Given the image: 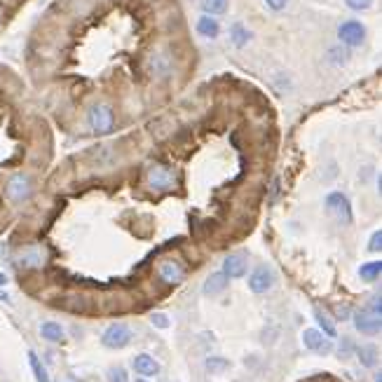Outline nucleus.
I'll use <instances>...</instances> for the list:
<instances>
[{
  "mask_svg": "<svg viewBox=\"0 0 382 382\" xmlns=\"http://www.w3.org/2000/svg\"><path fill=\"white\" fill-rule=\"evenodd\" d=\"M380 270H382V263H380V261L366 263V265H361L359 277H361L364 282H375V280L380 277Z\"/></svg>",
  "mask_w": 382,
  "mask_h": 382,
  "instance_id": "obj_20",
  "label": "nucleus"
},
{
  "mask_svg": "<svg viewBox=\"0 0 382 382\" xmlns=\"http://www.w3.org/2000/svg\"><path fill=\"white\" fill-rule=\"evenodd\" d=\"M45 261V254L40 249H31V251H26V254L22 256V265L24 268H40Z\"/></svg>",
  "mask_w": 382,
  "mask_h": 382,
  "instance_id": "obj_21",
  "label": "nucleus"
},
{
  "mask_svg": "<svg viewBox=\"0 0 382 382\" xmlns=\"http://www.w3.org/2000/svg\"><path fill=\"white\" fill-rule=\"evenodd\" d=\"M338 38L340 43L349 45V47H359L366 40V26L357 22V19H347L338 26Z\"/></svg>",
  "mask_w": 382,
  "mask_h": 382,
  "instance_id": "obj_2",
  "label": "nucleus"
},
{
  "mask_svg": "<svg viewBox=\"0 0 382 382\" xmlns=\"http://www.w3.org/2000/svg\"><path fill=\"white\" fill-rule=\"evenodd\" d=\"M108 380L111 382H127V371L122 366H113L111 371H108Z\"/></svg>",
  "mask_w": 382,
  "mask_h": 382,
  "instance_id": "obj_25",
  "label": "nucleus"
},
{
  "mask_svg": "<svg viewBox=\"0 0 382 382\" xmlns=\"http://www.w3.org/2000/svg\"><path fill=\"white\" fill-rule=\"evenodd\" d=\"M174 183H176V176H174L169 167H162V165L151 167V171H148V185H151L153 190H169Z\"/></svg>",
  "mask_w": 382,
  "mask_h": 382,
  "instance_id": "obj_5",
  "label": "nucleus"
},
{
  "mask_svg": "<svg viewBox=\"0 0 382 382\" xmlns=\"http://www.w3.org/2000/svg\"><path fill=\"white\" fill-rule=\"evenodd\" d=\"M354 323H357V331L366 333V335H378V333H380V328H382L380 316H375V314H371V312H366L364 307L354 312Z\"/></svg>",
  "mask_w": 382,
  "mask_h": 382,
  "instance_id": "obj_9",
  "label": "nucleus"
},
{
  "mask_svg": "<svg viewBox=\"0 0 382 382\" xmlns=\"http://www.w3.org/2000/svg\"><path fill=\"white\" fill-rule=\"evenodd\" d=\"M134 371L139 375H144V378H151V375L160 373V364L151 357V354H139V357L134 359Z\"/></svg>",
  "mask_w": 382,
  "mask_h": 382,
  "instance_id": "obj_13",
  "label": "nucleus"
},
{
  "mask_svg": "<svg viewBox=\"0 0 382 382\" xmlns=\"http://www.w3.org/2000/svg\"><path fill=\"white\" fill-rule=\"evenodd\" d=\"M314 319H316V323H319V326L323 328V331H326L328 338H335V335H338V331H335L333 319H331V316H328L326 312H323L321 307H316V310H314Z\"/></svg>",
  "mask_w": 382,
  "mask_h": 382,
  "instance_id": "obj_18",
  "label": "nucleus"
},
{
  "mask_svg": "<svg viewBox=\"0 0 382 382\" xmlns=\"http://www.w3.org/2000/svg\"><path fill=\"white\" fill-rule=\"evenodd\" d=\"M158 275H160V280L165 282V284H181L183 282V277H185V270H183V265L176 263V261H162L160 263V268H158Z\"/></svg>",
  "mask_w": 382,
  "mask_h": 382,
  "instance_id": "obj_10",
  "label": "nucleus"
},
{
  "mask_svg": "<svg viewBox=\"0 0 382 382\" xmlns=\"http://www.w3.org/2000/svg\"><path fill=\"white\" fill-rule=\"evenodd\" d=\"M151 321H153L158 328H169V316L162 314V312H153V314H151Z\"/></svg>",
  "mask_w": 382,
  "mask_h": 382,
  "instance_id": "obj_28",
  "label": "nucleus"
},
{
  "mask_svg": "<svg viewBox=\"0 0 382 382\" xmlns=\"http://www.w3.org/2000/svg\"><path fill=\"white\" fill-rule=\"evenodd\" d=\"M286 3H289V0H265V5H268L270 10H275V12H280V10L286 8Z\"/></svg>",
  "mask_w": 382,
  "mask_h": 382,
  "instance_id": "obj_30",
  "label": "nucleus"
},
{
  "mask_svg": "<svg viewBox=\"0 0 382 382\" xmlns=\"http://www.w3.org/2000/svg\"><path fill=\"white\" fill-rule=\"evenodd\" d=\"M230 280L225 277V272H211L204 282V296H221L225 289H228Z\"/></svg>",
  "mask_w": 382,
  "mask_h": 382,
  "instance_id": "obj_12",
  "label": "nucleus"
},
{
  "mask_svg": "<svg viewBox=\"0 0 382 382\" xmlns=\"http://www.w3.org/2000/svg\"><path fill=\"white\" fill-rule=\"evenodd\" d=\"M303 342H305V347L314 354H331L333 349L331 340L323 338V333L316 331V328H307V331L303 333Z\"/></svg>",
  "mask_w": 382,
  "mask_h": 382,
  "instance_id": "obj_7",
  "label": "nucleus"
},
{
  "mask_svg": "<svg viewBox=\"0 0 382 382\" xmlns=\"http://www.w3.org/2000/svg\"><path fill=\"white\" fill-rule=\"evenodd\" d=\"M87 120H89V127H92L96 134H108L115 125L113 111L106 106V103H96V106L89 108Z\"/></svg>",
  "mask_w": 382,
  "mask_h": 382,
  "instance_id": "obj_1",
  "label": "nucleus"
},
{
  "mask_svg": "<svg viewBox=\"0 0 382 382\" xmlns=\"http://www.w3.org/2000/svg\"><path fill=\"white\" fill-rule=\"evenodd\" d=\"M364 310H366V312L375 314V316H380V310H382V298H380V293L371 296V303H368V307H364Z\"/></svg>",
  "mask_w": 382,
  "mask_h": 382,
  "instance_id": "obj_27",
  "label": "nucleus"
},
{
  "mask_svg": "<svg viewBox=\"0 0 382 382\" xmlns=\"http://www.w3.org/2000/svg\"><path fill=\"white\" fill-rule=\"evenodd\" d=\"M40 335H43L45 340L59 342V340H63V328L56 321H45L43 326H40Z\"/></svg>",
  "mask_w": 382,
  "mask_h": 382,
  "instance_id": "obj_17",
  "label": "nucleus"
},
{
  "mask_svg": "<svg viewBox=\"0 0 382 382\" xmlns=\"http://www.w3.org/2000/svg\"><path fill=\"white\" fill-rule=\"evenodd\" d=\"M338 316H340V319H347V316H349V312H347L345 307H340V310H338Z\"/></svg>",
  "mask_w": 382,
  "mask_h": 382,
  "instance_id": "obj_31",
  "label": "nucleus"
},
{
  "mask_svg": "<svg viewBox=\"0 0 382 382\" xmlns=\"http://www.w3.org/2000/svg\"><path fill=\"white\" fill-rule=\"evenodd\" d=\"M29 364H31V371H33V375H36V380H38V382H49L47 371L43 368L40 359H38L33 352H29Z\"/></svg>",
  "mask_w": 382,
  "mask_h": 382,
  "instance_id": "obj_22",
  "label": "nucleus"
},
{
  "mask_svg": "<svg viewBox=\"0 0 382 382\" xmlns=\"http://www.w3.org/2000/svg\"><path fill=\"white\" fill-rule=\"evenodd\" d=\"M382 249V232L375 230L373 237H371V244H368V251H373V254H378V251Z\"/></svg>",
  "mask_w": 382,
  "mask_h": 382,
  "instance_id": "obj_29",
  "label": "nucleus"
},
{
  "mask_svg": "<svg viewBox=\"0 0 382 382\" xmlns=\"http://www.w3.org/2000/svg\"><path fill=\"white\" fill-rule=\"evenodd\" d=\"M230 364L225 359L221 357H213V359H206V371L209 373H223V371H228Z\"/></svg>",
  "mask_w": 382,
  "mask_h": 382,
  "instance_id": "obj_23",
  "label": "nucleus"
},
{
  "mask_svg": "<svg viewBox=\"0 0 382 382\" xmlns=\"http://www.w3.org/2000/svg\"><path fill=\"white\" fill-rule=\"evenodd\" d=\"M249 270V256L244 251H237V254H230L228 258L223 261V272L228 280H239L244 277Z\"/></svg>",
  "mask_w": 382,
  "mask_h": 382,
  "instance_id": "obj_6",
  "label": "nucleus"
},
{
  "mask_svg": "<svg viewBox=\"0 0 382 382\" xmlns=\"http://www.w3.org/2000/svg\"><path fill=\"white\" fill-rule=\"evenodd\" d=\"M5 284H8V277H5L3 272H0V286H5Z\"/></svg>",
  "mask_w": 382,
  "mask_h": 382,
  "instance_id": "obj_33",
  "label": "nucleus"
},
{
  "mask_svg": "<svg viewBox=\"0 0 382 382\" xmlns=\"http://www.w3.org/2000/svg\"><path fill=\"white\" fill-rule=\"evenodd\" d=\"M345 5L354 12H366L373 5V0H345Z\"/></svg>",
  "mask_w": 382,
  "mask_h": 382,
  "instance_id": "obj_24",
  "label": "nucleus"
},
{
  "mask_svg": "<svg viewBox=\"0 0 382 382\" xmlns=\"http://www.w3.org/2000/svg\"><path fill=\"white\" fill-rule=\"evenodd\" d=\"M169 63H165V61H162V54H155L153 56V70H155V73H160V75H167V73H169Z\"/></svg>",
  "mask_w": 382,
  "mask_h": 382,
  "instance_id": "obj_26",
  "label": "nucleus"
},
{
  "mask_svg": "<svg viewBox=\"0 0 382 382\" xmlns=\"http://www.w3.org/2000/svg\"><path fill=\"white\" fill-rule=\"evenodd\" d=\"M326 209L331 211L340 223L345 225L352 223V204H349V199L342 195V192H331V195L326 197Z\"/></svg>",
  "mask_w": 382,
  "mask_h": 382,
  "instance_id": "obj_3",
  "label": "nucleus"
},
{
  "mask_svg": "<svg viewBox=\"0 0 382 382\" xmlns=\"http://www.w3.org/2000/svg\"><path fill=\"white\" fill-rule=\"evenodd\" d=\"M136 382H148L146 378H139V380H136Z\"/></svg>",
  "mask_w": 382,
  "mask_h": 382,
  "instance_id": "obj_34",
  "label": "nucleus"
},
{
  "mask_svg": "<svg viewBox=\"0 0 382 382\" xmlns=\"http://www.w3.org/2000/svg\"><path fill=\"white\" fill-rule=\"evenodd\" d=\"M230 40L237 45V47H244L251 40V31L244 24H232L230 26Z\"/></svg>",
  "mask_w": 382,
  "mask_h": 382,
  "instance_id": "obj_16",
  "label": "nucleus"
},
{
  "mask_svg": "<svg viewBox=\"0 0 382 382\" xmlns=\"http://www.w3.org/2000/svg\"><path fill=\"white\" fill-rule=\"evenodd\" d=\"M0 300H3V303H8V300H10V296L5 293V291H0Z\"/></svg>",
  "mask_w": 382,
  "mask_h": 382,
  "instance_id": "obj_32",
  "label": "nucleus"
},
{
  "mask_svg": "<svg viewBox=\"0 0 382 382\" xmlns=\"http://www.w3.org/2000/svg\"><path fill=\"white\" fill-rule=\"evenodd\" d=\"M197 33L213 40V38H218V33H221V26H218V22L213 17L204 15V17L197 19Z\"/></svg>",
  "mask_w": 382,
  "mask_h": 382,
  "instance_id": "obj_14",
  "label": "nucleus"
},
{
  "mask_svg": "<svg viewBox=\"0 0 382 382\" xmlns=\"http://www.w3.org/2000/svg\"><path fill=\"white\" fill-rule=\"evenodd\" d=\"M129 342H132V331H129L127 323H113V326H108L106 333H103V345L111 349L127 347Z\"/></svg>",
  "mask_w": 382,
  "mask_h": 382,
  "instance_id": "obj_4",
  "label": "nucleus"
},
{
  "mask_svg": "<svg viewBox=\"0 0 382 382\" xmlns=\"http://www.w3.org/2000/svg\"><path fill=\"white\" fill-rule=\"evenodd\" d=\"M272 286H275V272L270 268H258L251 272L249 289L254 291V293H265V291H270Z\"/></svg>",
  "mask_w": 382,
  "mask_h": 382,
  "instance_id": "obj_8",
  "label": "nucleus"
},
{
  "mask_svg": "<svg viewBox=\"0 0 382 382\" xmlns=\"http://www.w3.org/2000/svg\"><path fill=\"white\" fill-rule=\"evenodd\" d=\"M8 195L10 199H15V202H22L31 195V181L29 176H24V174H19V176H12L8 181Z\"/></svg>",
  "mask_w": 382,
  "mask_h": 382,
  "instance_id": "obj_11",
  "label": "nucleus"
},
{
  "mask_svg": "<svg viewBox=\"0 0 382 382\" xmlns=\"http://www.w3.org/2000/svg\"><path fill=\"white\" fill-rule=\"evenodd\" d=\"M357 357L366 368H375V364H378V347L371 345V342H368V345H361L357 349Z\"/></svg>",
  "mask_w": 382,
  "mask_h": 382,
  "instance_id": "obj_15",
  "label": "nucleus"
},
{
  "mask_svg": "<svg viewBox=\"0 0 382 382\" xmlns=\"http://www.w3.org/2000/svg\"><path fill=\"white\" fill-rule=\"evenodd\" d=\"M202 10L209 17L216 19L218 15H225V12H228V0H202Z\"/></svg>",
  "mask_w": 382,
  "mask_h": 382,
  "instance_id": "obj_19",
  "label": "nucleus"
}]
</instances>
